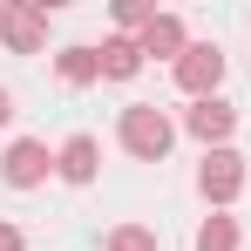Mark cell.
<instances>
[{"mask_svg":"<svg viewBox=\"0 0 251 251\" xmlns=\"http://www.w3.org/2000/svg\"><path fill=\"white\" fill-rule=\"evenodd\" d=\"M123 143L136 150V156H150V163H156V156L170 150V123H163V109H129V116H123Z\"/></svg>","mask_w":251,"mask_h":251,"instance_id":"cell-1","label":"cell"},{"mask_svg":"<svg viewBox=\"0 0 251 251\" xmlns=\"http://www.w3.org/2000/svg\"><path fill=\"white\" fill-rule=\"evenodd\" d=\"M217 75H224V54H217V48H183V61H176V82L190 88V95H204V102H210Z\"/></svg>","mask_w":251,"mask_h":251,"instance_id":"cell-2","label":"cell"},{"mask_svg":"<svg viewBox=\"0 0 251 251\" xmlns=\"http://www.w3.org/2000/svg\"><path fill=\"white\" fill-rule=\"evenodd\" d=\"M0 34H7V48L27 54V48L48 34V7H7V14H0Z\"/></svg>","mask_w":251,"mask_h":251,"instance_id":"cell-3","label":"cell"},{"mask_svg":"<svg viewBox=\"0 0 251 251\" xmlns=\"http://www.w3.org/2000/svg\"><path fill=\"white\" fill-rule=\"evenodd\" d=\"M48 176V150L41 143H14V150H7V183H14V190H27V183H41Z\"/></svg>","mask_w":251,"mask_h":251,"instance_id":"cell-4","label":"cell"},{"mask_svg":"<svg viewBox=\"0 0 251 251\" xmlns=\"http://www.w3.org/2000/svg\"><path fill=\"white\" fill-rule=\"evenodd\" d=\"M238 183H245V163H238L231 150H217V156L204 163V197H217V204H224V197H238Z\"/></svg>","mask_w":251,"mask_h":251,"instance_id":"cell-5","label":"cell"},{"mask_svg":"<svg viewBox=\"0 0 251 251\" xmlns=\"http://www.w3.org/2000/svg\"><path fill=\"white\" fill-rule=\"evenodd\" d=\"M143 54H183V21L156 14V21L143 27Z\"/></svg>","mask_w":251,"mask_h":251,"instance_id":"cell-6","label":"cell"},{"mask_svg":"<svg viewBox=\"0 0 251 251\" xmlns=\"http://www.w3.org/2000/svg\"><path fill=\"white\" fill-rule=\"evenodd\" d=\"M61 176H68V183H88V176H95V136H68V150H61Z\"/></svg>","mask_w":251,"mask_h":251,"instance_id":"cell-7","label":"cell"},{"mask_svg":"<svg viewBox=\"0 0 251 251\" xmlns=\"http://www.w3.org/2000/svg\"><path fill=\"white\" fill-rule=\"evenodd\" d=\"M136 68H143V41H109V48H102V75L129 82Z\"/></svg>","mask_w":251,"mask_h":251,"instance_id":"cell-8","label":"cell"},{"mask_svg":"<svg viewBox=\"0 0 251 251\" xmlns=\"http://www.w3.org/2000/svg\"><path fill=\"white\" fill-rule=\"evenodd\" d=\"M231 123H238V116H231L224 102H197V109H190V129H197L204 143H217V136H231Z\"/></svg>","mask_w":251,"mask_h":251,"instance_id":"cell-9","label":"cell"},{"mask_svg":"<svg viewBox=\"0 0 251 251\" xmlns=\"http://www.w3.org/2000/svg\"><path fill=\"white\" fill-rule=\"evenodd\" d=\"M95 75H102V54L95 48H68L61 54V82H95Z\"/></svg>","mask_w":251,"mask_h":251,"instance_id":"cell-10","label":"cell"},{"mask_svg":"<svg viewBox=\"0 0 251 251\" xmlns=\"http://www.w3.org/2000/svg\"><path fill=\"white\" fill-rule=\"evenodd\" d=\"M197 251H238V224L231 217H210L204 231H197Z\"/></svg>","mask_w":251,"mask_h":251,"instance_id":"cell-11","label":"cell"},{"mask_svg":"<svg viewBox=\"0 0 251 251\" xmlns=\"http://www.w3.org/2000/svg\"><path fill=\"white\" fill-rule=\"evenodd\" d=\"M109 251H156V238H150V231H116Z\"/></svg>","mask_w":251,"mask_h":251,"instance_id":"cell-12","label":"cell"},{"mask_svg":"<svg viewBox=\"0 0 251 251\" xmlns=\"http://www.w3.org/2000/svg\"><path fill=\"white\" fill-rule=\"evenodd\" d=\"M0 251H21V238H14V231H0Z\"/></svg>","mask_w":251,"mask_h":251,"instance_id":"cell-13","label":"cell"},{"mask_svg":"<svg viewBox=\"0 0 251 251\" xmlns=\"http://www.w3.org/2000/svg\"><path fill=\"white\" fill-rule=\"evenodd\" d=\"M7 116H14V102H7V88H0V123H7Z\"/></svg>","mask_w":251,"mask_h":251,"instance_id":"cell-14","label":"cell"}]
</instances>
